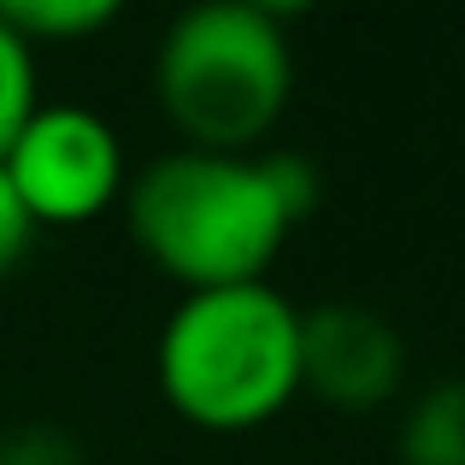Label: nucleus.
Segmentation results:
<instances>
[{"label":"nucleus","instance_id":"6","mask_svg":"<svg viewBox=\"0 0 465 465\" xmlns=\"http://www.w3.org/2000/svg\"><path fill=\"white\" fill-rule=\"evenodd\" d=\"M401 465H465V377L430 383L401 419Z\"/></svg>","mask_w":465,"mask_h":465},{"label":"nucleus","instance_id":"5","mask_svg":"<svg viewBox=\"0 0 465 465\" xmlns=\"http://www.w3.org/2000/svg\"><path fill=\"white\" fill-rule=\"evenodd\" d=\"M407 377V348L401 330L383 312L330 301V307L301 312V389L341 412H371Z\"/></svg>","mask_w":465,"mask_h":465},{"label":"nucleus","instance_id":"10","mask_svg":"<svg viewBox=\"0 0 465 465\" xmlns=\"http://www.w3.org/2000/svg\"><path fill=\"white\" fill-rule=\"evenodd\" d=\"M30 213L18 206V194H12V183H6V171H0V277L12 272V265L24 260V248H30Z\"/></svg>","mask_w":465,"mask_h":465},{"label":"nucleus","instance_id":"4","mask_svg":"<svg viewBox=\"0 0 465 465\" xmlns=\"http://www.w3.org/2000/svg\"><path fill=\"white\" fill-rule=\"evenodd\" d=\"M0 171L30 224H83L124 194V148L89 106H35Z\"/></svg>","mask_w":465,"mask_h":465},{"label":"nucleus","instance_id":"1","mask_svg":"<svg viewBox=\"0 0 465 465\" xmlns=\"http://www.w3.org/2000/svg\"><path fill=\"white\" fill-rule=\"evenodd\" d=\"M318 206L301 153H165L124 189L130 236L183 295L265 283L283 236Z\"/></svg>","mask_w":465,"mask_h":465},{"label":"nucleus","instance_id":"7","mask_svg":"<svg viewBox=\"0 0 465 465\" xmlns=\"http://www.w3.org/2000/svg\"><path fill=\"white\" fill-rule=\"evenodd\" d=\"M118 18L113 0H12L0 6V24L18 35L24 47L35 42H77V35H94Z\"/></svg>","mask_w":465,"mask_h":465},{"label":"nucleus","instance_id":"8","mask_svg":"<svg viewBox=\"0 0 465 465\" xmlns=\"http://www.w3.org/2000/svg\"><path fill=\"white\" fill-rule=\"evenodd\" d=\"M35 113V65L30 47L0 24V159H6L12 136L24 130V118Z\"/></svg>","mask_w":465,"mask_h":465},{"label":"nucleus","instance_id":"3","mask_svg":"<svg viewBox=\"0 0 465 465\" xmlns=\"http://www.w3.org/2000/svg\"><path fill=\"white\" fill-rule=\"evenodd\" d=\"M295 59L277 12L248 0H213L183 12L153 59L165 118L194 153H248L283 118Z\"/></svg>","mask_w":465,"mask_h":465},{"label":"nucleus","instance_id":"2","mask_svg":"<svg viewBox=\"0 0 465 465\" xmlns=\"http://www.w3.org/2000/svg\"><path fill=\"white\" fill-rule=\"evenodd\" d=\"M171 412L201 430H253L301 395V312L272 283L183 295L153 353Z\"/></svg>","mask_w":465,"mask_h":465},{"label":"nucleus","instance_id":"9","mask_svg":"<svg viewBox=\"0 0 465 465\" xmlns=\"http://www.w3.org/2000/svg\"><path fill=\"white\" fill-rule=\"evenodd\" d=\"M0 465H89L83 442L59 424H18V430L0 436Z\"/></svg>","mask_w":465,"mask_h":465}]
</instances>
